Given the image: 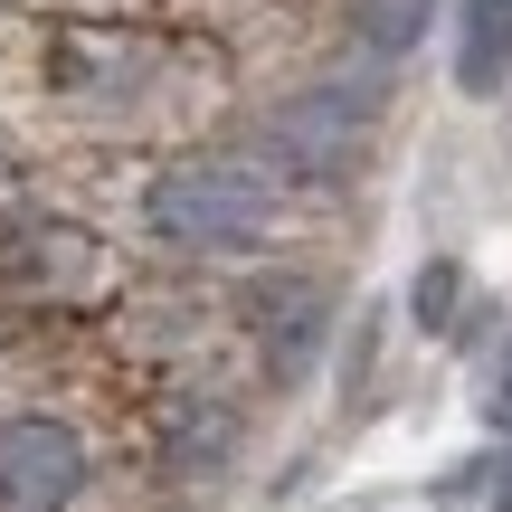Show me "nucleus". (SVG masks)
<instances>
[{"instance_id":"obj_8","label":"nucleus","mask_w":512,"mask_h":512,"mask_svg":"<svg viewBox=\"0 0 512 512\" xmlns=\"http://www.w3.org/2000/svg\"><path fill=\"white\" fill-rule=\"evenodd\" d=\"M494 512H512V484H503V503H494Z\"/></svg>"},{"instance_id":"obj_2","label":"nucleus","mask_w":512,"mask_h":512,"mask_svg":"<svg viewBox=\"0 0 512 512\" xmlns=\"http://www.w3.org/2000/svg\"><path fill=\"white\" fill-rule=\"evenodd\" d=\"M285 200H294V181L256 143H190L152 162L143 228L181 256H247L285 228Z\"/></svg>"},{"instance_id":"obj_6","label":"nucleus","mask_w":512,"mask_h":512,"mask_svg":"<svg viewBox=\"0 0 512 512\" xmlns=\"http://www.w3.org/2000/svg\"><path fill=\"white\" fill-rule=\"evenodd\" d=\"M456 76L475 95H494L512 76V0H465V48H456Z\"/></svg>"},{"instance_id":"obj_5","label":"nucleus","mask_w":512,"mask_h":512,"mask_svg":"<svg viewBox=\"0 0 512 512\" xmlns=\"http://www.w3.org/2000/svg\"><path fill=\"white\" fill-rule=\"evenodd\" d=\"M95 275H105V247H95L76 219H10V238H0V285L10 294L67 304V294H86Z\"/></svg>"},{"instance_id":"obj_10","label":"nucleus","mask_w":512,"mask_h":512,"mask_svg":"<svg viewBox=\"0 0 512 512\" xmlns=\"http://www.w3.org/2000/svg\"><path fill=\"white\" fill-rule=\"evenodd\" d=\"M0 181H10V162H0Z\"/></svg>"},{"instance_id":"obj_4","label":"nucleus","mask_w":512,"mask_h":512,"mask_svg":"<svg viewBox=\"0 0 512 512\" xmlns=\"http://www.w3.org/2000/svg\"><path fill=\"white\" fill-rule=\"evenodd\" d=\"M95 475V446L48 408L0 418V512H67Z\"/></svg>"},{"instance_id":"obj_7","label":"nucleus","mask_w":512,"mask_h":512,"mask_svg":"<svg viewBox=\"0 0 512 512\" xmlns=\"http://www.w3.org/2000/svg\"><path fill=\"white\" fill-rule=\"evenodd\" d=\"M351 29H361L370 57H408L437 29V0H351Z\"/></svg>"},{"instance_id":"obj_1","label":"nucleus","mask_w":512,"mask_h":512,"mask_svg":"<svg viewBox=\"0 0 512 512\" xmlns=\"http://www.w3.org/2000/svg\"><path fill=\"white\" fill-rule=\"evenodd\" d=\"M190 86H200V57L162 29H133V19H76L48 38V95L95 133L181 124Z\"/></svg>"},{"instance_id":"obj_9","label":"nucleus","mask_w":512,"mask_h":512,"mask_svg":"<svg viewBox=\"0 0 512 512\" xmlns=\"http://www.w3.org/2000/svg\"><path fill=\"white\" fill-rule=\"evenodd\" d=\"M503 418H512V389H503Z\"/></svg>"},{"instance_id":"obj_3","label":"nucleus","mask_w":512,"mask_h":512,"mask_svg":"<svg viewBox=\"0 0 512 512\" xmlns=\"http://www.w3.org/2000/svg\"><path fill=\"white\" fill-rule=\"evenodd\" d=\"M380 105H389V67H342V76H313V86L275 95L266 133H256V152H266L285 181H351V171L370 162V143H380Z\"/></svg>"}]
</instances>
